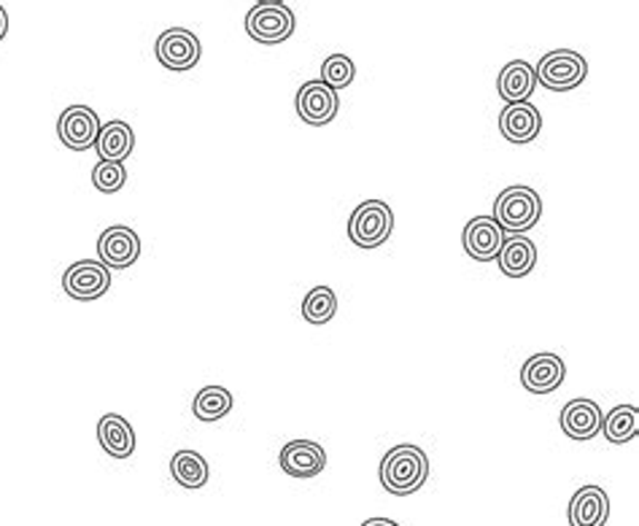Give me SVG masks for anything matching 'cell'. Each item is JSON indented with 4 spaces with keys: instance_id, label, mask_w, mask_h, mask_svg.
<instances>
[{
    "instance_id": "obj_1",
    "label": "cell",
    "mask_w": 639,
    "mask_h": 526,
    "mask_svg": "<svg viewBox=\"0 0 639 526\" xmlns=\"http://www.w3.org/2000/svg\"><path fill=\"white\" fill-rule=\"evenodd\" d=\"M381 486L397 497L416 494L429 478V456L419 446H395L381 459Z\"/></svg>"
},
{
    "instance_id": "obj_2",
    "label": "cell",
    "mask_w": 639,
    "mask_h": 526,
    "mask_svg": "<svg viewBox=\"0 0 639 526\" xmlns=\"http://www.w3.org/2000/svg\"><path fill=\"white\" fill-rule=\"evenodd\" d=\"M542 217V200L531 187H508L493 202V221L502 227V232H521L531 230Z\"/></svg>"
},
{
    "instance_id": "obj_3",
    "label": "cell",
    "mask_w": 639,
    "mask_h": 526,
    "mask_svg": "<svg viewBox=\"0 0 639 526\" xmlns=\"http://www.w3.org/2000/svg\"><path fill=\"white\" fill-rule=\"evenodd\" d=\"M395 232V211L383 200H367L348 219V238L359 249H378Z\"/></svg>"
},
{
    "instance_id": "obj_4",
    "label": "cell",
    "mask_w": 639,
    "mask_h": 526,
    "mask_svg": "<svg viewBox=\"0 0 639 526\" xmlns=\"http://www.w3.org/2000/svg\"><path fill=\"white\" fill-rule=\"evenodd\" d=\"M537 81L550 92H569L580 87L588 76V62L583 54L572 52V49H556L548 52L535 68Z\"/></svg>"
},
{
    "instance_id": "obj_5",
    "label": "cell",
    "mask_w": 639,
    "mask_h": 526,
    "mask_svg": "<svg viewBox=\"0 0 639 526\" xmlns=\"http://www.w3.org/2000/svg\"><path fill=\"white\" fill-rule=\"evenodd\" d=\"M246 33L259 43H268V47L283 43L289 36L294 33L292 9L283 3L254 6V9L249 11V17H246Z\"/></svg>"
},
{
    "instance_id": "obj_6",
    "label": "cell",
    "mask_w": 639,
    "mask_h": 526,
    "mask_svg": "<svg viewBox=\"0 0 639 526\" xmlns=\"http://www.w3.org/2000/svg\"><path fill=\"white\" fill-rule=\"evenodd\" d=\"M202 47L200 38L187 28H170L157 38V60L162 62L168 71L183 73L192 71L200 62Z\"/></svg>"
},
{
    "instance_id": "obj_7",
    "label": "cell",
    "mask_w": 639,
    "mask_h": 526,
    "mask_svg": "<svg viewBox=\"0 0 639 526\" xmlns=\"http://www.w3.org/2000/svg\"><path fill=\"white\" fill-rule=\"evenodd\" d=\"M111 287V272L103 262H94V259H79L62 276V289L68 297L79 302H90L103 297Z\"/></svg>"
},
{
    "instance_id": "obj_8",
    "label": "cell",
    "mask_w": 639,
    "mask_h": 526,
    "mask_svg": "<svg viewBox=\"0 0 639 526\" xmlns=\"http://www.w3.org/2000/svg\"><path fill=\"white\" fill-rule=\"evenodd\" d=\"M100 117L94 113L90 106H71L60 113L57 119V136L60 141L73 151H87L98 143L100 136Z\"/></svg>"
},
{
    "instance_id": "obj_9",
    "label": "cell",
    "mask_w": 639,
    "mask_h": 526,
    "mask_svg": "<svg viewBox=\"0 0 639 526\" xmlns=\"http://www.w3.org/2000/svg\"><path fill=\"white\" fill-rule=\"evenodd\" d=\"M98 257L109 270H124L141 257V238L128 225H113L100 232Z\"/></svg>"
},
{
    "instance_id": "obj_10",
    "label": "cell",
    "mask_w": 639,
    "mask_h": 526,
    "mask_svg": "<svg viewBox=\"0 0 639 526\" xmlns=\"http://www.w3.org/2000/svg\"><path fill=\"white\" fill-rule=\"evenodd\" d=\"M294 106L302 122L313 125V128H325V125L332 122L335 113H338L340 100H338V92L329 90L325 81L316 79L300 87Z\"/></svg>"
},
{
    "instance_id": "obj_11",
    "label": "cell",
    "mask_w": 639,
    "mask_h": 526,
    "mask_svg": "<svg viewBox=\"0 0 639 526\" xmlns=\"http://www.w3.org/2000/svg\"><path fill=\"white\" fill-rule=\"evenodd\" d=\"M567 378V365L559 354H535L521 367V384L531 395H550Z\"/></svg>"
},
{
    "instance_id": "obj_12",
    "label": "cell",
    "mask_w": 639,
    "mask_h": 526,
    "mask_svg": "<svg viewBox=\"0 0 639 526\" xmlns=\"http://www.w3.org/2000/svg\"><path fill=\"white\" fill-rule=\"evenodd\" d=\"M461 244H465V251L472 259H478V262H491V259H497L499 251H502L505 232L502 227L493 221V217H476L467 221Z\"/></svg>"
},
{
    "instance_id": "obj_13",
    "label": "cell",
    "mask_w": 639,
    "mask_h": 526,
    "mask_svg": "<svg viewBox=\"0 0 639 526\" xmlns=\"http://www.w3.org/2000/svg\"><path fill=\"white\" fill-rule=\"evenodd\" d=\"M278 465L292 478H316L319 473H325L327 454L313 440H292L281 448Z\"/></svg>"
},
{
    "instance_id": "obj_14",
    "label": "cell",
    "mask_w": 639,
    "mask_h": 526,
    "mask_svg": "<svg viewBox=\"0 0 639 526\" xmlns=\"http://www.w3.org/2000/svg\"><path fill=\"white\" fill-rule=\"evenodd\" d=\"M561 433L572 440H593L602 433V410L593 399H572L561 410Z\"/></svg>"
},
{
    "instance_id": "obj_15",
    "label": "cell",
    "mask_w": 639,
    "mask_h": 526,
    "mask_svg": "<svg viewBox=\"0 0 639 526\" xmlns=\"http://www.w3.org/2000/svg\"><path fill=\"white\" fill-rule=\"evenodd\" d=\"M610 518V497L602 486H583L569 499V526H605Z\"/></svg>"
},
{
    "instance_id": "obj_16",
    "label": "cell",
    "mask_w": 639,
    "mask_h": 526,
    "mask_svg": "<svg viewBox=\"0 0 639 526\" xmlns=\"http://www.w3.org/2000/svg\"><path fill=\"white\" fill-rule=\"evenodd\" d=\"M542 130L540 111L531 103H512L499 113V132L510 143H531Z\"/></svg>"
},
{
    "instance_id": "obj_17",
    "label": "cell",
    "mask_w": 639,
    "mask_h": 526,
    "mask_svg": "<svg viewBox=\"0 0 639 526\" xmlns=\"http://www.w3.org/2000/svg\"><path fill=\"white\" fill-rule=\"evenodd\" d=\"M537 87V76L535 68L529 66L527 60H512L502 68L497 79V92L499 98L508 100V106L512 103H529L531 92Z\"/></svg>"
},
{
    "instance_id": "obj_18",
    "label": "cell",
    "mask_w": 639,
    "mask_h": 526,
    "mask_svg": "<svg viewBox=\"0 0 639 526\" xmlns=\"http://www.w3.org/2000/svg\"><path fill=\"white\" fill-rule=\"evenodd\" d=\"M98 440L103 451L113 459H128L136 454V433H132L130 421L119 414H106L98 421Z\"/></svg>"
},
{
    "instance_id": "obj_19",
    "label": "cell",
    "mask_w": 639,
    "mask_h": 526,
    "mask_svg": "<svg viewBox=\"0 0 639 526\" xmlns=\"http://www.w3.org/2000/svg\"><path fill=\"white\" fill-rule=\"evenodd\" d=\"M94 149H98L100 162H124L132 155V149H136V132H132L128 122L113 119V122H106L100 128Z\"/></svg>"
},
{
    "instance_id": "obj_20",
    "label": "cell",
    "mask_w": 639,
    "mask_h": 526,
    "mask_svg": "<svg viewBox=\"0 0 639 526\" xmlns=\"http://www.w3.org/2000/svg\"><path fill=\"white\" fill-rule=\"evenodd\" d=\"M497 262H499V270H502L508 278L529 276L537 265V246L523 236L505 238Z\"/></svg>"
},
{
    "instance_id": "obj_21",
    "label": "cell",
    "mask_w": 639,
    "mask_h": 526,
    "mask_svg": "<svg viewBox=\"0 0 639 526\" xmlns=\"http://www.w3.org/2000/svg\"><path fill=\"white\" fill-rule=\"evenodd\" d=\"M170 475L183 489H202L208 484L211 470H208V462L202 459V454L183 448V451H176L173 459H170Z\"/></svg>"
},
{
    "instance_id": "obj_22",
    "label": "cell",
    "mask_w": 639,
    "mask_h": 526,
    "mask_svg": "<svg viewBox=\"0 0 639 526\" xmlns=\"http://www.w3.org/2000/svg\"><path fill=\"white\" fill-rule=\"evenodd\" d=\"M602 433L616 446L635 440L639 433V410L635 405H616L610 414L602 416Z\"/></svg>"
},
{
    "instance_id": "obj_23",
    "label": "cell",
    "mask_w": 639,
    "mask_h": 526,
    "mask_svg": "<svg viewBox=\"0 0 639 526\" xmlns=\"http://www.w3.org/2000/svg\"><path fill=\"white\" fill-rule=\"evenodd\" d=\"M232 410V395L224 389V386H206L194 395L192 403V414L200 421H219Z\"/></svg>"
},
{
    "instance_id": "obj_24",
    "label": "cell",
    "mask_w": 639,
    "mask_h": 526,
    "mask_svg": "<svg viewBox=\"0 0 639 526\" xmlns=\"http://www.w3.org/2000/svg\"><path fill=\"white\" fill-rule=\"evenodd\" d=\"M335 310H338V297H335V291L329 287H313L306 295V300H302V319H306L308 325H327L335 316Z\"/></svg>"
},
{
    "instance_id": "obj_25",
    "label": "cell",
    "mask_w": 639,
    "mask_h": 526,
    "mask_svg": "<svg viewBox=\"0 0 639 526\" xmlns=\"http://www.w3.org/2000/svg\"><path fill=\"white\" fill-rule=\"evenodd\" d=\"M353 76H357V66H353L351 57L332 54V57H327L325 66H321V79L319 81H325L329 90L338 92V90H346V87L351 85Z\"/></svg>"
},
{
    "instance_id": "obj_26",
    "label": "cell",
    "mask_w": 639,
    "mask_h": 526,
    "mask_svg": "<svg viewBox=\"0 0 639 526\" xmlns=\"http://www.w3.org/2000/svg\"><path fill=\"white\" fill-rule=\"evenodd\" d=\"M124 181H128V168H124V162H98L94 165L92 183H94V189H100V192H106V195L119 192V189L124 187Z\"/></svg>"
},
{
    "instance_id": "obj_27",
    "label": "cell",
    "mask_w": 639,
    "mask_h": 526,
    "mask_svg": "<svg viewBox=\"0 0 639 526\" xmlns=\"http://www.w3.org/2000/svg\"><path fill=\"white\" fill-rule=\"evenodd\" d=\"M6 33H9V14H6V9L0 6V41H3Z\"/></svg>"
},
{
    "instance_id": "obj_28",
    "label": "cell",
    "mask_w": 639,
    "mask_h": 526,
    "mask_svg": "<svg viewBox=\"0 0 639 526\" xmlns=\"http://www.w3.org/2000/svg\"><path fill=\"white\" fill-rule=\"evenodd\" d=\"M362 526H400V524L391 522V518H367Z\"/></svg>"
}]
</instances>
